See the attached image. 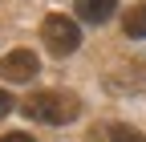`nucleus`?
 Masks as SVG:
<instances>
[{
    "instance_id": "1",
    "label": "nucleus",
    "mask_w": 146,
    "mask_h": 142,
    "mask_svg": "<svg viewBox=\"0 0 146 142\" xmlns=\"http://www.w3.org/2000/svg\"><path fill=\"white\" fill-rule=\"evenodd\" d=\"M25 114L33 122H45V126H65L81 114V98L69 90H41L25 98Z\"/></svg>"
},
{
    "instance_id": "2",
    "label": "nucleus",
    "mask_w": 146,
    "mask_h": 142,
    "mask_svg": "<svg viewBox=\"0 0 146 142\" xmlns=\"http://www.w3.org/2000/svg\"><path fill=\"white\" fill-rule=\"evenodd\" d=\"M41 41H45V49L53 53V57H69V53H77V45H81V29H77L73 16L53 12L41 25Z\"/></svg>"
},
{
    "instance_id": "3",
    "label": "nucleus",
    "mask_w": 146,
    "mask_h": 142,
    "mask_svg": "<svg viewBox=\"0 0 146 142\" xmlns=\"http://www.w3.org/2000/svg\"><path fill=\"white\" fill-rule=\"evenodd\" d=\"M36 69H41V61H36L33 49H12L8 57H0V77L12 81V85H25L36 77Z\"/></svg>"
},
{
    "instance_id": "4",
    "label": "nucleus",
    "mask_w": 146,
    "mask_h": 142,
    "mask_svg": "<svg viewBox=\"0 0 146 142\" xmlns=\"http://www.w3.org/2000/svg\"><path fill=\"white\" fill-rule=\"evenodd\" d=\"M89 142H146V134L126 122H98L89 126Z\"/></svg>"
},
{
    "instance_id": "5",
    "label": "nucleus",
    "mask_w": 146,
    "mask_h": 142,
    "mask_svg": "<svg viewBox=\"0 0 146 142\" xmlns=\"http://www.w3.org/2000/svg\"><path fill=\"white\" fill-rule=\"evenodd\" d=\"M73 12H77V21H85V25H106L110 16L118 12V0H77Z\"/></svg>"
},
{
    "instance_id": "6",
    "label": "nucleus",
    "mask_w": 146,
    "mask_h": 142,
    "mask_svg": "<svg viewBox=\"0 0 146 142\" xmlns=\"http://www.w3.org/2000/svg\"><path fill=\"white\" fill-rule=\"evenodd\" d=\"M122 29H126V37L142 41V37H146V4H138V8H130V12H126Z\"/></svg>"
},
{
    "instance_id": "7",
    "label": "nucleus",
    "mask_w": 146,
    "mask_h": 142,
    "mask_svg": "<svg viewBox=\"0 0 146 142\" xmlns=\"http://www.w3.org/2000/svg\"><path fill=\"white\" fill-rule=\"evenodd\" d=\"M4 114H12V94L0 90V118H4Z\"/></svg>"
},
{
    "instance_id": "8",
    "label": "nucleus",
    "mask_w": 146,
    "mask_h": 142,
    "mask_svg": "<svg viewBox=\"0 0 146 142\" xmlns=\"http://www.w3.org/2000/svg\"><path fill=\"white\" fill-rule=\"evenodd\" d=\"M0 142H33L29 134H21V130H16V134H4V138H0Z\"/></svg>"
}]
</instances>
